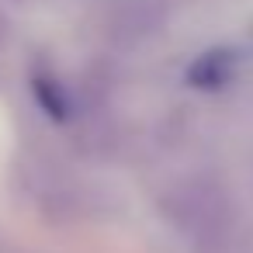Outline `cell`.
<instances>
[{
    "label": "cell",
    "mask_w": 253,
    "mask_h": 253,
    "mask_svg": "<svg viewBox=\"0 0 253 253\" xmlns=\"http://www.w3.org/2000/svg\"><path fill=\"white\" fill-rule=\"evenodd\" d=\"M229 77H232V52L229 49H211L187 70V80L194 87H218Z\"/></svg>",
    "instance_id": "6da1fadb"
}]
</instances>
